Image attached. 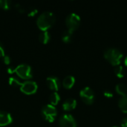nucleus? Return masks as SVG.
Instances as JSON below:
<instances>
[{"instance_id":"nucleus-1","label":"nucleus","mask_w":127,"mask_h":127,"mask_svg":"<svg viewBox=\"0 0 127 127\" xmlns=\"http://www.w3.org/2000/svg\"><path fill=\"white\" fill-rule=\"evenodd\" d=\"M56 21V16L51 11L42 12L36 19V25L42 31H48L51 28Z\"/></svg>"},{"instance_id":"nucleus-2","label":"nucleus","mask_w":127,"mask_h":127,"mask_svg":"<svg viewBox=\"0 0 127 127\" xmlns=\"http://www.w3.org/2000/svg\"><path fill=\"white\" fill-rule=\"evenodd\" d=\"M103 56L109 63H110L112 65L115 66L119 65L123 58L122 52L120 50L115 48H107L104 51Z\"/></svg>"},{"instance_id":"nucleus-3","label":"nucleus","mask_w":127,"mask_h":127,"mask_svg":"<svg viewBox=\"0 0 127 127\" xmlns=\"http://www.w3.org/2000/svg\"><path fill=\"white\" fill-rule=\"evenodd\" d=\"M41 114L45 121L51 123V122L54 121V120L57 115V110L54 106L49 103V104L45 105L42 108Z\"/></svg>"},{"instance_id":"nucleus-4","label":"nucleus","mask_w":127,"mask_h":127,"mask_svg":"<svg viewBox=\"0 0 127 127\" xmlns=\"http://www.w3.org/2000/svg\"><path fill=\"white\" fill-rule=\"evenodd\" d=\"M15 73L22 79L29 80L33 77V71L31 67L28 64H20L15 68Z\"/></svg>"},{"instance_id":"nucleus-5","label":"nucleus","mask_w":127,"mask_h":127,"mask_svg":"<svg viewBox=\"0 0 127 127\" xmlns=\"http://www.w3.org/2000/svg\"><path fill=\"white\" fill-rule=\"evenodd\" d=\"M65 24L68 30L74 31L80 25V17L75 13H69L65 19Z\"/></svg>"},{"instance_id":"nucleus-6","label":"nucleus","mask_w":127,"mask_h":127,"mask_svg":"<svg viewBox=\"0 0 127 127\" xmlns=\"http://www.w3.org/2000/svg\"><path fill=\"white\" fill-rule=\"evenodd\" d=\"M80 97L83 102L87 105H92L95 99L94 91L90 87H85L80 92Z\"/></svg>"},{"instance_id":"nucleus-7","label":"nucleus","mask_w":127,"mask_h":127,"mask_svg":"<svg viewBox=\"0 0 127 127\" xmlns=\"http://www.w3.org/2000/svg\"><path fill=\"white\" fill-rule=\"evenodd\" d=\"M38 89V85L35 81L26 80L23 82L20 86V90L25 95H33Z\"/></svg>"},{"instance_id":"nucleus-8","label":"nucleus","mask_w":127,"mask_h":127,"mask_svg":"<svg viewBox=\"0 0 127 127\" xmlns=\"http://www.w3.org/2000/svg\"><path fill=\"white\" fill-rule=\"evenodd\" d=\"M60 127H77V124L75 118L70 114H64L59 119Z\"/></svg>"},{"instance_id":"nucleus-9","label":"nucleus","mask_w":127,"mask_h":127,"mask_svg":"<svg viewBox=\"0 0 127 127\" xmlns=\"http://www.w3.org/2000/svg\"><path fill=\"white\" fill-rule=\"evenodd\" d=\"M47 85L50 89L57 92L60 87V80L56 76H49L46 79Z\"/></svg>"},{"instance_id":"nucleus-10","label":"nucleus","mask_w":127,"mask_h":127,"mask_svg":"<svg viewBox=\"0 0 127 127\" xmlns=\"http://www.w3.org/2000/svg\"><path fill=\"white\" fill-rule=\"evenodd\" d=\"M13 122L11 115L4 110H0V127H5Z\"/></svg>"},{"instance_id":"nucleus-11","label":"nucleus","mask_w":127,"mask_h":127,"mask_svg":"<svg viewBox=\"0 0 127 127\" xmlns=\"http://www.w3.org/2000/svg\"><path fill=\"white\" fill-rule=\"evenodd\" d=\"M77 100L74 98H68L63 103V109L66 112L74 109L77 106Z\"/></svg>"},{"instance_id":"nucleus-12","label":"nucleus","mask_w":127,"mask_h":127,"mask_svg":"<svg viewBox=\"0 0 127 127\" xmlns=\"http://www.w3.org/2000/svg\"><path fill=\"white\" fill-rule=\"evenodd\" d=\"M75 83V78L74 76L71 75H68L66 76L63 81V86L64 88L67 89H70L73 87V86Z\"/></svg>"},{"instance_id":"nucleus-13","label":"nucleus","mask_w":127,"mask_h":127,"mask_svg":"<svg viewBox=\"0 0 127 127\" xmlns=\"http://www.w3.org/2000/svg\"><path fill=\"white\" fill-rule=\"evenodd\" d=\"M51 39V34L48 31H42L39 34V40L42 44H47Z\"/></svg>"},{"instance_id":"nucleus-14","label":"nucleus","mask_w":127,"mask_h":127,"mask_svg":"<svg viewBox=\"0 0 127 127\" xmlns=\"http://www.w3.org/2000/svg\"><path fill=\"white\" fill-rule=\"evenodd\" d=\"M73 32H74V31H71V30H68V29L64 31L63 32L62 36H61L62 40H63L64 42H65V43H69V42H71V40H72V38H73Z\"/></svg>"},{"instance_id":"nucleus-15","label":"nucleus","mask_w":127,"mask_h":127,"mask_svg":"<svg viewBox=\"0 0 127 127\" xmlns=\"http://www.w3.org/2000/svg\"><path fill=\"white\" fill-rule=\"evenodd\" d=\"M49 101H50V104L53 106H56L59 103V102L60 101V96L57 92H54L50 95Z\"/></svg>"},{"instance_id":"nucleus-16","label":"nucleus","mask_w":127,"mask_h":127,"mask_svg":"<svg viewBox=\"0 0 127 127\" xmlns=\"http://www.w3.org/2000/svg\"><path fill=\"white\" fill-rule=\"evenodd\" d=\"M118 106L123 112L127 113V95L120 98L118 101Z\"/></svg>"},{"instance_id":"nucleus-17","label":"nucleus","mask_w":127,"mask_h":127,"mask_svg":"<svg viewBox=\"0 0 127 127\" xmlns=\"http://www.w3.org/2000/svg\"><path fill=\"white\" fill-rule=\"evenodd\" d=\"M115 90L117 92V93L120 95L125 96L127 95V86L123 84V83H118L116 86H115Z\"/></svg>"},{"instance_id":"nucleus-18","label":"nucleus","mask_w":127,"mask_h":127,"mask_svg":"<svg viewBox=\"0 0 127 127\" xmlns=\"http://www.w3.org/2000/svg\"><path fill=\"white\" fill-rule=\"evenodd\" d=\"M115 74L118 78H123L125 76L126 71L122 65H118L115 68Z\"/></svg>"},{"instance_id":"nucleus-19","label":"nucleus","mask_w":127,"mask_h":127,"mask_svg":"<svg viewBox=\"0 0 127 127\" xmlns=\"http://www.w3.org/2000/svg\"><path fill=\"white\" fill-rule=\"evenodd\" d=\"M8 83L10 86H14V87H17V86H21L22 85V82L16 77H10L8 79Z\"/></svg>"},{"instance_id":"nucleus-20","label":"nucleus","mask_w":127,"mask_h":127,"mask_svg":"<svg viewBox=\"0 0 127 127\" xmlns=\"http://www.w3.org/2000/svg\"><path fill=\"white\" fill-rule=\"evenodd\" d=\"M12 1L10 0H0V7L4 10H8L12 6Z\"/></svg>"},{"instance_id":"nucleus-21","label":"nucleus","mask_w":127,"mask_h":127,"mask_svg":"<svg viewBox=\"0 0 127 127\" xmlns=\"http://www.w3.org/2000/svg\"><path fill=\"white\" fill-rule=\"evenodd\" d=\"M103 95L107 98H112L113 97V93L110 90H105L103 92Z\"/></svg>"},{"instance_id":"nucleus-22","label":"nucleus","mask_w":127,"mask_h":127,"mask_svg":"<svg viewBox=\"0 0 127 127\" xmlns=\"http://www.w3.org/2000/svg\"><path fill=\"white\" fill-rule=\"evenodd\" d=\"M3 63L5 64V65H10V58L9 56L7 55H4L3 57V60H2Z\"/></svg>"},{"instance_id":"nucleus-23","label":"nucleus","mask_w":127,"mask_h":127,"mask_svg":"<svg viewBox=\"0 0 127 127\" xmlns=\"http://www.w3.org/2000/svg\"><path fill=\"white\" fill-rule=\"evenodd\" d=\"M37 12H38V10L37 9H33V10H31L29 11V13H28V15L29 16H34L37 13Z\"/></svg>"},{"instance_id":"nucleus-24","label":"nucleus","mask_w":127,"mask_h":127,"mask_svg":"<svg viewBox=\"0 0 127 127\" xmlns=\"http://www.w3.org/2000/svg\"><path fill=\"white\" fill-rule=\"evenodd\" d=\"M4 55L5 54H4V46L0 42V57H4Z\"/></svg>"},{"instance_id":"nucleus-25","label":"nucleus","mask_w":127,"mask_h":127,"mask_svg":"<svg viewBox=\"0 0 127 127\" xmlns=\"http://www.w3.org/2000/svg\"><path fill=\"white\" fill-rule=\"evenodd\" d=\"M121 125L122 127H127V118H124L121 121Z\"/></svg>"},{"instance_id":"nucleus-26","label":"nucleus","mask_w":127,"mask_h":127,"mask_svg":"<svg viewBox=\"0 0 127 127\" xmlns=\"http://www.w3.org/2000/svg\"><path fill=\"white\" fill-rule=\"evenodd\" d=\"M15 68H13V67H12V66H9V67L7 68V73H8V74H13V73H15Z\"/></svg>"},{"instance_id":"nucleus-27","label":"nucleus","mask_w":127,"mask_h":127,"mask_svg":"<svg viewBox=\"0 0 127 127\" xmlns=\"http://www.w3.org/2000/svg\"><path fill=\"white\" fill-rule=\"evenodd\" d=\"M124 63H125V65L127 66V57L125 58V60H124Z\"/></svg>"},{"instance_id":"nucleus-28","label":"nucleus","mask_w":127,"mask_h":127,"mask_svg":"<svg viewBox=\"0 0 127 127\" xmlns=\"http://www.w3.org/2000/svg\"></svg>"}]
</instances>
